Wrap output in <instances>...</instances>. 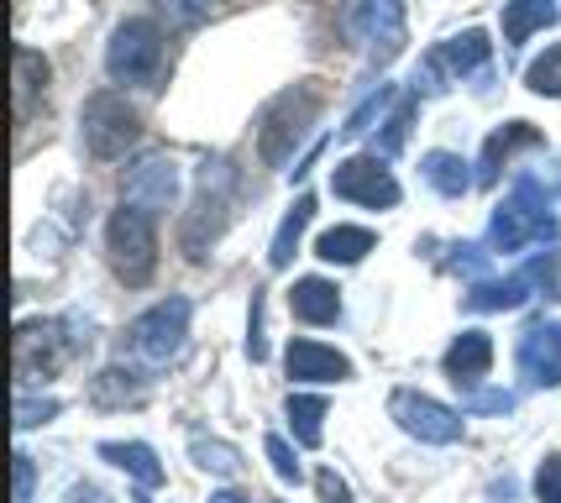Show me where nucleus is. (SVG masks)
Masks as SVG:
<instances>
[{
    "label": "nucleus",
    "mask_w": 561,
    "mask_h": 503,
    "mask_svg": "<svg viewBox=\"0 0 561 503\" xmlns=\"http://www.w3.org/2000/svg\"><path fill=\"white\" fill-rule=\"evenodd\" d=\"M320 420H325V399L320 393H289V425L299 446H320Z\"/></svg>",
    "instance_id": "obj_27"
},
{
    "label": "nucleus",
    "mask_w": 561,
    "mask_h": 503,
    "mask_svg": "<svg viewBox=\"0 0 561 503\" xmlns=\"http://www.w3.org/2000/svg\"><path fill=\"white\" fill-rule=\"evenodd\" d=\"M316 488H320V503H352V488H346L331 467H320L316 472Z\"/></svg>",
    "instance_id": "obj_38"
},
{
    "label": "nucleus",
    "mask_w": 561,
    "mask_h": 503,
    "mask_svg": "<svg viewBox=\"0 0 561 503\" xmlns=\"http://www.w3.org/2000/svg\"><path fill=\"white\" fill-rule=\"evenodd\" d=\"M184 335H190V299H184V294H173V299L142 310L131 325H126L122 346L137 362H147V367H169V362L184 352Z\"/></svg>",
    "instance_id": "obj_4"
},
{
    "label": "nucleus",
    "mask_w": 561,
    "mask_h": 503,
    "mask_svg": "<svg viewBox=\"0 0 561 503\" xmlns=\"http://www.w3.org/2000/svg\"><path fill=\"white\" fill-rule=\"evenodd\" d=\"M100 456H105V461H116L122 472H131V478H137V488H147V493L169 482V472H163L158 451H152V446H142V441H100Z\"/></svg>",
    "instance_id": "obj_20"
},
{
    "label": "nucleus",
    "mask_w": 561,
    "mask_h": 503,
    "mask_svg": "<svg viewBox=\"0 0 561 503\" xmlns=\"http://www.w3.org/2000/svg\"><path fill=\"white\" fill-rule=\"evenodd\" d=\"M48 84V58L32 48H16V121L32 116V95Z\"/></svg>",
    "instance_id": "obj_26"
},
{
    "label": "nucleus",
    "mask_w": 561,
    "mask_h": 503,
    "mask_svg": "<svg viewBox=\"0 0 561 503\" xmlns=\"http://www.w3.org/2000/svg\"><path fill=\"white\" fill-rule=\"evenodd\" d=\"M536 499H540V503H561V451H551L546 461H540V472H536Z\"/></svg>",
    "instance_id": "obj_33"
},
{
    "label": "nucleus",
    "mask_w": 561,
    "mask_h": 503,
    "mask_svg": "<svg viewBox=\"0 0 561 503\" xmlns=\"http://www.w3.org/2000/svg\"><path fill=\"white\" fill-rule=\"evenodd\" d=\"M410 121H415V100H399V111L389 116V126H383V137L373 142V152H383V158H389V152H399V147H404V137H410Z\"/></svg>",
    "instance_id": "obj_30"
},
{
    "label": "nucleus",
    "mask_w": 561,
    "mask_h": 503,
    "mask_svg": "<svg viewBox=\"0 0 561 503\" xmlns=\"http://www.w3.org/2000/svg\"><path fill=\"white\" fill-rule=\"evenodd\" d=\"M131 503H152V499H147V488H142V493H137V499H131Z\"/></svg>",
    "instance_id": "obj_42"
},
{
    "label": "nucleus",
    "mask_w": 561,
    "mask_h": 503,
    "mask_svg": "<svg viewBox=\"0 0 561 503\" xmlns=\"http://www.w3.org/2000/svg\"><path fill=\"white\" fill-rule=\"evenodd\" d=\"M216 11V0H169V16L179 26H195V22H205Z\"/></svg>",
    "instance_id": "obj_36"
},
{
    "label": "nucleus",
    "mask_w": 561,
    "mask_h": 503,
    "mask_svg": "<svg viewBox=\"0 0 561 503\" xmlns=\"http://www.w3.org/2000/svg\"><path fill=\"white\" fill-rule=\"evenodd\" d=\"M247 357L252 362L268 357V341H263V294H252V335H247Z\"/></svg>",
    "instance_id": "obj_37"
},
{
    "label": "nucleus",
    "mask_w": 561,
    "mask_h": 503,
    "mask_svg": "<svg viewBox=\"0 0 561 503\" xmlns=\"http://www.w3.org/2000/svg\"><path fill=\"white\" fill-rule=\"evenodd\" d=\"M373 252V231L367 226H331L316 237V258L320 263H363Z\"/></svg>",
    "instance_id": "obj_21"
},
{
    "label": "nucleus",
    "mask_w": 561,
    "mask_h": 503,
    "mask_svg": "<svg viewBox=\"0 0 561 503\" xmlns=\"http://www.w3.org/2000/svg\"><path fill=\"white\" fill-rule=\"evenodd\" d=\"M90 399H95L100 409L137 404V399H142V378H137V373H126V367H105L95 384H90Z\"/></svg>",
    "instance_id": "obj_25"
},
{
    "label": "nucleus",
    "mask_w": 561,
    "mask_h": 503,
    "mask_svg": "<svg viewBox=\"0 0 561 503\" xmlns=\"http://www.w3.org/2000/svg\"><path fill=\"white\" fill-rule=\"evenodd\" d=\"M289 378L294 384H342L352 378V362L336 352V346H320V341H289Z\"/></svg>",
    "instance_id": "obj_15"
},
{
    "label": "nucleus",
    "mask_w": 561,
    "mask_h": 503,
    "mask_svg": "<svg viewBox=\"0 0 561 503\" xmlns=\"http://www.w3.org/2000/svg\"><path fill=\"white\" fill-rule=\"evenodd\" d=\"M389 414L399 420V431L415 435V441H425V446H451V441H462V414H457V409H446L440 399H431V393L393 388Z\"/></svg>",
    "instance_id": "obj_10"
},
{
    "label": "nucleus",
    "mask_w": 561,
    "mask_h": 503,
    "mask_svg": "<svg viewBox=\"0 0 561 503\" xmlns=\"http://www.w3.org/2000/svg\"><path fill=\"white\" fill-rule=\"evenodd\" d=\"M331 190H336V199H352V205H367V210L399 205V179L378 163V152L342 158V163L331 168Z\"/></svg>",
    "instance_id": "obj_12"
},
{
    "label": "nucleus",
    "mask_w": 561,
    "mask_h": 503,
    "mask_svg": "<svg viewBox=\"0 0 561 503\" xmlns=\"http://www.w3.org/2000/svg\"><path fill=\"white\" fill-rule=\"evenodd\" d=\"M105 73L116 84H152L163 73V32L147 16H131L105 43Z\"/></svg>",
    "instance_id": "obj_7"
},
{
    "label": "nucleus",
    "mask_w": 561,
    "mask_h": 503,
    "mask_svg": "<svg viewBox=\"0 0 561 503\" xmlns=\"http://www.w3.org/2000/svg\"><path fill=\"white\" fill-rule=\"evenodd\" d=\"M195 461L205 467V472H216V478H237V467H242V456H237V446H226V441H210V435H195Z\"/></svg>",
    "instance_id": "obj_28"
},
{
    "label": "nucleus",
    "mask_w": 561,
    "mask_h": 503,
    "mask_svg": "<svg viewBox=\"0 0 561 503\" xmlns=\"http://www.w3.org/2000/svg\"><path fill=\"white\" fill-rule=\"evenodd\" d=\"M58 414V399H16V431H32V425H43Z\"/></svg>",
    "instance_id": "obj_34"
},
{
    "label": "nucleus",
    "mask_w": 561,
    "mask_h": 503,
    "mask_svg": "<svg viewBox=\"0 0 561 503\" xmlns=\"http://www.w3.org/2000/svg\"><path fill=\"white\" fill-rule=\"evenodd\" d=\"M536 273L530 267H519V273H510V278H499V284H472V294H467V310L478 315H499V310H519L530 294H536Z\"/></svg>",
    "instance_id": "obj_19"
},
{
    "label": "nucleus",
    "mask_w": 561,
    "mask_h": 503,
    "mask_svg": "<svg viewBox=\"0 0 561 503\" xmlns=\"http://www.w3.org/2000/svg\"><path fill=\"white\" fill-rule=\"evenodd\" d=\"M420 173H425V184L440 190L446 199H462V194L472 190V173H467V163L457 158V152H425Z\"/></svg>",
    "instance_id": "obj_23"
},
{
    "label": "nucleus",
    "mask_w": 561,
    "mask_h": 503,
    "mask_svg": "<svg viewBox=\"0 0 561 503\" xmlns=\"http://www.w3.org/2000/svg\"><path fill=\"white\" fill-rule=\"evenodd\" d=\"M263 451H268L273 472H278V478H284V482H299V478H305V472H299V461H294V451H289V441H284V435H268V441H263Z\"/></svg>",
    "instance_id": "obj_32"
},
{
    "label": "nucleus",
    "mask_w": 561,
    "mask_h": 503,
    "mask_svg": "<svg viewBox=\"0 0 561 503\" xmlns=\"http://www.w3.org/2000/svg\"><path fill=\"white\" fill-rule=\"evenodd\" d=\"M557 22V0H510L504 5V43H525L530 32Z\"/></svg>",
    "instance_id": "obj_22"
},
{
    "label": "nucleus",
    "mask_w": 561,
    "mask_h": 503,
    "mask_svg": "<svg viewBox=\"0 0 561 503\" xmlns=\"http://www.w3.org/2000/svg\"><path fill=\"white\" fill-rule=\"evenodd\" d=\"M137 137H142V121L116 90H100V95L84 100V147H90V158H100V163L126 158V147Z\"/></svg>",
    "instance_id": "obj_9"
},
{
    "label": "nucleus",
    "mask_w": 561,
    "mask_h": 503,
    "mask_svg": "<svg viewBox=\"0 0 561 503\" xmlns=\"http://www.w3.org/2000/svg\"><path fill=\"white\" fill-rule=\"evenodd\" d=\"M173 199H179V163H173V158L152 152V158H142L137 168H126L122 205L147 210V216H163V210H173Z\"/></svg>",
    "instance_id": "obj_13"
},
{
    "label": "nucleus",
    "mask_w": 561,
    "mask_h": 503,
    "mask_svg": "<svg viewBox=\"0 0 561 503\" xmlns=\"http://www.w3.org/2000/svg\"><path fill=\"white\" fill-rule=\"evenodd\" d=\"M493 367V341L489 331H462L451 346H446V378L457 388H472L483 373Z\"/></svg>",
    "instance_id": "obj_17"
},
{
    "label": "nucleus",
    "mask_w": 561,
    "mask_h": 503,
    "mask_svg": "<svg viewBox=\"0 0 561 503\" xmlns=\"http://www.w3.org/2000/svg\"><path fill=\"white\" fill-rule=\"evenodd\" d=\"M310 216H316V199H310V194H299V199L289 205V216H284V226H278V237H273V252H268L273 267H289L294 247H299V237H305Z\"/></svg>",
    "instance_id": "obj_24"
},
{
    "label": "nucleus",
    "mask_w": 561,
    "mask_h": 503,
    "mask_svg": "<svg viewBox=\"0 0 561 503\" xmlns=\"http://www.w3.org/2000/svg\"><path fill=\"white\" fill-rule=\"evenodd\" d=\"M525 147H540V132L530 121H510V126H499L489 142H483V163H478V184H493L504 168H510L514 152H525Z\"/></svg>",
    "instance_id": "obj_18"
},
{
    "label": "nucleus",
    "mask_w": 561,
    "mask_h": 503,
    "mask_svg": "<svg viewBox=\"0 0 561 503\" xmlns=\"http://www.w3.org/2000/svg\"><path fill=\"white\" fill-rule=\"evenodd\" d=\"M462 404L472 409V414H510V409H514V393H493V388H472V393H467Z\"/></svg>",
    "instance_id": "obj_35"
},
{
    "label": "nucleus",
    "mask_w": 561,
    "mask_h": 503,
    "mask_svg": "<svg viewBox=\"0 0 561 503\" xmlns=\"http://www.w3.org/2000/svg\"><path fill=\"white\" fill-rule=\"evenodd\" d=\"M231 190H237V173H231V163H226V158L205 163V173H199V194H195V210L184 216V231H179V241H184V252H190V258H205V252H210V241L226 231V216H231Z\"/></svg>",
    "instance_id": "obj_6"
},
{
    "label": "nucleus",
    "mask_w": 561,
    "mask_h": 503,
    "mask_svg": "<svg viewBox=\"0 0 561 503\" xmlns=\"http://www.w3.org/2000/svg\"><path fill=\"white\" fill-rule=\"evenodd\" d=\"M557 237V216H551V194L540 179L519 173L514 179V194L493 210L489 220V252H525L536 241Z\"/></svg>",
    "instance_id": "obj_2"
},
{
    "label": "nucleus",
    "mask_w": 561,
    "mask_h": 503,
    "mask_svg": "<svg viewBox=\"0 0 561 503\" xmlns=\"http://www.w3.org/2000/svg\"><path fill=\"white\" fill-rule=\"evenodd\" d=\"M32 482H37V461L16 451V503H32Z\"/></svg>",
    "instance_id": "obj_39"
},
{
    "label": "nucleus",
    "mask_w": 561,
    "mask_h": 503,
    "mask_svg": "<svg viewBox=\"0 0 561 503\" xmlns=\"http://www.w3.org/2000/svg\"><path fill=\"white\" fill-rule=\"evenodd\" d=\"M342 32L352 48L373 53V58H393L404 48V0H346Z\"/></svg>",
    "instance_id": "obj_8"
},
{
    "label": "nucleus",
    "mask_w": 561,
    "mask_h": 503,
    "mask_svg": "<svg viewBox=\"0 0 561 503\" xmlns=\"http://www.w3.org/2000/svg\"><path fill=\"white\" fill-rule=\"evenodd\" d=\"M90 346L84 320L79 315H58V320H22L16 325V384H37L53 378L58 367H69L79 352Z\"/></svg>",
    "instance_id": "obj_1"
},
{
    "label": "nucleus",
    "mask_w": 561,
    "mask_h": 503,
    "mask_svg": "<svg viewBox=\"0 0 561 503\" xmlns=\"http://www.w3.org/2000/svg\"><path fill=\"white\" fill-rule=\"evenodd\" d=\"M320 105H325V95H320L316 84H294V90H284V95L273 100L268 111H263V121H257V152H263V163L268 168L289 163L294 147L310 137Z\"/></svg>",
    "instance_id": "obj_3"
},
{
    "label": "nucleus",
    "mask_w": 561,
    "mask_h": 503,
    "mask_svg": "<svg viewBox=\"0 0 561 503\" xmlns=\"http://www.w3.org/2000/svg\"><path fill=\"white\" fill-rule=\"evenodd\" d=\"M289 310L305 325H336L342 320V288L331 284V278H299L289 288Z\"/></svg>",
    "instance_id": "obj_16"
},
{
    "label": "nucleus",
    "mask_w": 561,
    "mask_h": 503,
    "mask_svg": "<svg viewBox=\"0 0 561 503\" xmlns=\"http://www.w3.org/2000/svg\"><path fill=\"white\" fill-rule=\"evenodd\" d=\"M210 503H268V499H247V493H231V488H226V493H216Z\"/></svg>",
    "instance_id": "obj_41"
},
{
    "label": "nucleus",
    "mask_w": 561,
    "mask_h": 503,
    "mask_svg": "<svg viewBox=\"0 0 561 503\" xmlns=\"http://www.w3.org/2000/svg\"><path fill=\"white\" fill-rule=\"evenodd\" d=\"M525 84H530L536 95L561 100V43H557V48H546V53L536 58V64L525 69Z\"/></svg>",
    "instance_id": "obj_29"
},
{
    "label": "nucleus",
    "mask_w": 561,
    "mask_h": 503,
    "mask_svg": "<svg viewBox=\"0 0 561 503\" xmlns=\"http://www.w3.org/2000/svg\"><path fill=\"white\" fill-rule=\"evenodd\" d=\"M69 503H105V499H100V488H90V482H79V488L69 493Z\"/></svg>",
    "instance_id": "obj_40"
},
{
    "label": "nucleus",
    "mask_w": 561,
    "mask_h": 503,
    "mask_svg": "<svg viewBox=\"0 0 561 503\" xmlns=\"http://www.w3.org/2000/svg\"><path fill=\"white\" fill-rule=\"evenodd\" d=\"M519 373L536 388H561V320H536L519 331Z\"/></svg>",
    "instance_id": "obj_14"
},
{
    "label": "nucleus",
    "mask_w": 561,
    "mask_h": 503,
    "mask_svg": "<svg viewBox=\"0 0 561 503\" xmlns=\"http://www.w3.org/2000/svg\"><path fill=\"white\" fill-rule=\"evenodd\" d=\"M383 105H389V84H378V95H367L363 105H357V111H352V121H346L342 132H346V137H363L367 126H373V121H378V111H383Z\"/></svg>",
    "instance_id": "obj_31"
},
{
    "label": "nucleus",
    "mask_w": 561,
    "mask_h": 503,
    "mask_svg": "<svg viewBox=\"0 0 561 503\" xmlns=\"http://www.w3.org/2000/svg\"><path fill=\"white\" fill-rule=\"evenodd\" d=\"M105 247H111V267L116 278L131 288H142L152 273H158V231H152V216L147 210H131L122 205L111 226H105Z\"/></svg>",
    "instance_id": "obj_5"
},
{
    "label": "nucleus",
    "mask_w": 561,
    "mask_h": 503,
    "mask_svg": "<svg viewBox=\"0 0 561 503\" xmlns=\"http://www.w3.org/2000/svg\"><path fill=\"white\" fill-rule=\"evenodd\" d=\"M489 64V37L472 26V32H462V37H446V43H436V48L425 53V64H420L415 73V95L425 90V95H440L451 79H462V73H478Z\"/></svg>",
    "instance_id": "obj_11"
}]
</instances>
